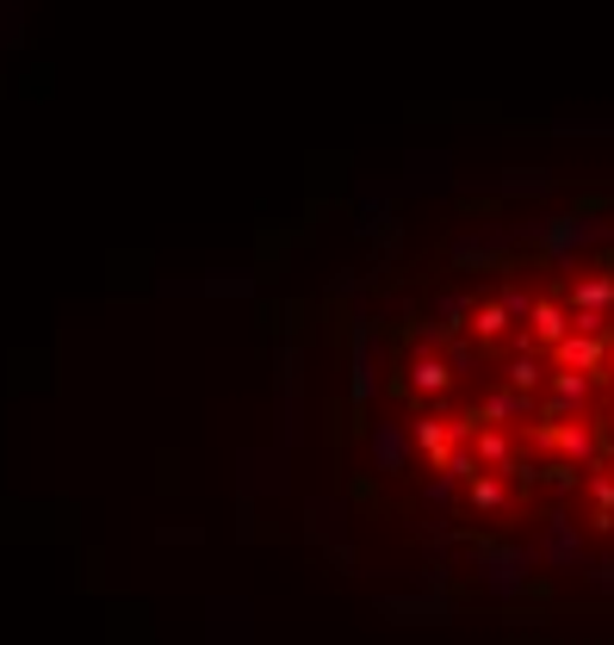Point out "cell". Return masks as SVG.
I'll list each match as a JSON object with an SVG mask.
<instances>
[{"label":"cell","instance_id":"cell-1","mask_svg":"<svg viewBox=\"0 0 614 645\" xmlns=\"http://www.w3.org/2000/svg\"><path fill=\"white\" fill-rule=\"evenodd\" d=\"M472 571L478 583H485L497 602H521V596H534V552L516 547V540H472Z\"/></svg>","mask_w":614,"mask_h":645},{"label":"cell","instance_id":"cell-2","mask_svg":"<svg viewBox=\"0 0 614 645\" xmlns=\"http://www.w3.org/2000/svg\"><path fill=\"white\" fill-rule=\"evenodd\" d=\"M528 552H534L540 571H559V578H583L590 571V528H583L571 509H552L547 521H540V534L528 540Z\"/></svg>","mask_w":614,"mask_h":645},{"label":"cell","instance_id":"cell-3","mask_svg":"<svg viewBox=\"0 0 614 645\" xmlns=\"http://www.w3.org/2000/svg\"><path fill=\"white\" fill-rule=\"evenodd\" d=\"M528 237L540 242V254L547 261H559V268H571L583 249H596V242H614V223L602 218H583V211H571V218H547L540 230H528Z\"/></svg>","mask_w":614,"mask_h":645},{"label":"cell","instance_id":"cell-4","mask_svg":"<svg viewBox=\"0 0 614 645\" xmlns=\"http://www.w3.org/2000/svg\"><path fill=\"white\" fill-rule=\"evenodd\" d=\"M347 361H354V404H373L378 397V330H373V316H354V330H347Z\"/></svg>","mask_w":614,"mask_h":645},{"label":"cell","instance_id":"cell-5","mask_svg":"<svg viewBox=\"0 0 614 645\" xmlns=\"http://www.w3.org/2000/svg\"><path fill=\"white\" fill-rule=\"evenodd\" d=\"M409 423H392V416H385V423H373L366 428V459H373V472H385V478H397L409 466Z\"/></svg>","mask_w":614,"mask_h":645},{"label":"cell","instance_id":"cell-6","mask_svg":"<svg viewBox=\"0 0 614 645\" xmlns=\"http://www.w3.org/2000/svg\"><path fill=\"white\" fill-rule=\"evenodd\" d=\"M590 392H596V373H565V366H559L552 397H540V409H547V416H583V409H590Z\"/></svg>","mask_w":614,"mask_h":645},{"label":"cell","instance_id":"cell-7","mask_svg":"<svg viewBox=\"0 0 614 645\" xmlns=\"http://www.w3.org/2000/svg\"><path fill=\"white\" fill-rule=\"evenodd\" d=\"M552 361H559V366H565V373H596V366H608V354H602V342H596V335H565V342H559V347H552ZM602 378V373H596Z\"/></svg>","mask_w":614,"mask_h":645},{"label":"cell","instance_id":"cell-8","mask_svg":"<svg viewBox=\"0 0 614 645\" xmlns=\"http://www.w3.org/2000/svg\"><path fill=\"white\" fill-rule=\"evenodd\" d=\"M552 441L565 447V459H571V466H583V472L596 466V435L583 428V416H571V423H559V428H552Z\"/></svg>","mask_w":614,"mask_h":645},{"label":"cell","instance_id":"cell-9","mask_svg":"<svg viewBox=\"0 0 614 645\" xmlns=\"http://www.w3.org/2000/svg\"><path fill=\"white\" fill-rule=\"evenodd\" d=\"M409 385L423 397H435V392H447L454 385V366L441 361V354H416V366H409Z\"/></svg>","mask_w":614,"mask_h":645},{"label":"cell","instance_id":"cell-10","mask_svg":"<svg viewBox=\"0 0 614 645\" xmlns=\"http://www.w3.org/2000/svg\"><path fill=\"white\" fill-rule=\"evenodd\" d=\"M583 490H590V503H596V521H590V528H614V472L590 466V472H583Z\"/></svg>","mask_w":614,"mask_h":645},{"label":"cell","instance_id":"cell-11","mask_svg":"<svg viewBox=\"0 0 614 645\" xmlns=\"http://www.w3.org/2000/svg\"><path fill=\"white\" fill-rule=\"evenodd\" d=\"M571 304L577 311H614V273H590V280L571 285Z\"/></svg>","mask_w":614,"mask_h":645},{"label":"cell","instance_id":"cell-12","mask_svg":"<svg viewBox=\"0 0 614 645\" xmlns=\"http://www.w3.org/2000/svg\"><path fill=\"white\" fill-rule=\"evenodd\" d=\"M528 409H540V392H490L485 423H516V416H528Z\"/></svg>","mask_w":614,"mask_h":645},{"label":"cell","instance_id":"cell-13","mask_svg":"<svg viewBox=\"0 0 614 645\" xmlns=\"http://www.w3.org/2000/svg\"><path fill=\"white\" fill-rule=\"evenodd\" d=\"M509 385H516V392H540V385H547V361L534 354V342H521V354L509 361Z\"/></svg>","mask_w":614,"mask_h":645},{"label":"cell","instance_id":"cell-14","mask_svg":"<svg viewBox=\"0 0 614 645\" xmlns=\"http://www.w3.org/2000/svg\"><path fill=\"white\" fill-rule=\"evenodd\" d=\"M409 441L423 447V454L435 459V466H447V447H454V435H447V428L435 423V416H416V423H409Z\"/></svg>","mask_w":614,"mask_h":645},{"label":"cell","instance_id":"cell-15","mask_svg":"<svg viewBox=\"0 0 614 645\" xmlns=\"http://www.w3.org/2000/svg\"><path fill=\"white\" fill-rule=\"evenodd\" d=\"M385 614H416V621H447V614H454V602H447V596H423V602H409V596H385Z\"/></svg>","mask_w":614,"mask_h":645},{"label":"cell","instance_id":"cell-16","mask_svg":"<svg viewBox=\"0 0 614 645\" xmlns=\"http://www.w3.org/2000/svg\"><path fill=\"white\" fill-rule=\"evenodd\" d=\"M528 323H534L540 342H565V330H571V316L559 311V304H534V316H528Z\"/></svg>","mask_w":614,"mask_h":645},{"label":"cell","instance_id":"cell-17","mask_svg":"<svg viewBox=\"0 0 614 645\" xmlns=\"http://www.w3.org/2000/svg\"><path fill=\"white\" fill-rule=\"evenodd\" d=\"M509 503V485H503V478H497V472H478L472 478V509H490V516H497V509H503Z\"/></svg>","mask_w":614,"mask_h":645},{"label":"cell","instance_id":"cell-18","mask_svg":"<svg viewBox=\"0 0 614 645\" xmlns=\"http://www.w3.org/2000/svg\"><path fill=\"white\" fill-rule=\"evenodd\" d=\"M472 330H478V342H497V335L509 330V311H503V304H478Z\"/></svg>","mask_w":614,"mask_h":645},{"label":"cell","instance_id":"cell-19","mask_svg":"<svg viewBox=\"0 0 614 645\" xmlns=\"http://www.w3.org/2000/svg\"><path fill=\"white\" fill-rule=\"evenodd\" d=\"M478 459H485L490 472H503V466H509V435H497V428H485V435H478Z\"/></svg>","mask_w":614,"mask_h":645},{"label":"cell","instance_id":"cell-20","mask_svg":"<svg viewBox=\"0 0 614 645\" xmlns=\"http://www.w3.org/2000/svg\"><path fill=\"white\" fill-rule=\"evenodd\" d=\"M583 583H590L596 596H614V552H608V559H596V565L583 571Z\"/></svg>","mask_w":614,"mask_h":645},{"label":"cell","instance_id":"cell-21","mask_svg":"<svg viewBox=\"0 0 614 645\" xmlns=\"http://www.w3.org/2000/svg\"><path fill=\"white\" fill-rule=\"evenodd\" d=\"M441 472H454L459 485H472V478H478V454H447V466H441Z\"/></svg>","mask_w":614,"mask_h":645},{"label":"cell","instance_id":"cell-22","mask_svg":"<svg viewBox=\"0 0 614 645\" xmlns=\"http://www.w3.org/2000/svg\"><path fill=\"white\" fill-rule=\"evenodd\" d=\"M503 311L509 316H534V304H528V292H516V285H509V292H503Z\"/></svg>","mask_w":614,"mask_h":645},{"label":"cell","instance_id":"cell-23","mask_svg":"<svg viewBox=\"0 0 614 645\" xmlns=\"http://www.w3.org/2000/svg\"><path fill=\"white\" fill-rule=\"evenodd\" d=\"M608 447H614V409H608Z\"/></svg>","mask_w":614,"mask_h":645},{"label":"cell","instance_id":"cell-24","mask_svg":"<svg viewBox=\"0 0 614 645\" xmlns=\"http://www.w3.org/2000/svg\"><path fill=\"white\" fill-rule=\"evenodd\" d=\"M608 373H614V354H608Z\"/></svg>","mask_w":614,"mask_h":645}]
</instances>
